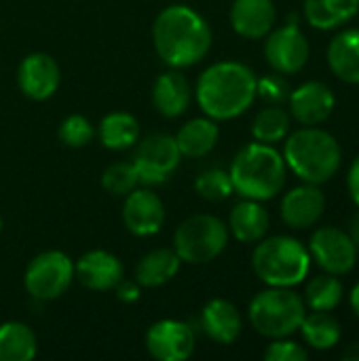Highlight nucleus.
Listing matches in <instances>:
<instances>
[{"label": "nucleus", "mask_w": 359, "mask_h": 361, "mask_svg": "<svg viewBox=\"0 0 359 361\" xmlns=\"http://www.w3.org/2000/svg\"><path fill=\"white\" fill-rule=\"evenodd\" d=\"M229 245V226L212 216L197 214L186 218L174 233V250L186 264H207Z\"/></svg>", "instance_id": "obj_7"}, {"label": "nucleus", "mask_w": 359, "mask_h": 361, "mask_svg": "<svg viewBox=\"0 0 359 361\" xmlns=\"http://www.w3.org/2000/svg\"><path fill=\"white\" fill-rule=\"evenodd\" d=\"M307 315L305 300L292 288H271L258 292L248 309L252 328L264 338H288L300 330Z\"/></svg>", "instance_id": "obj_6"}, {"label": "nucleus", "mask_w": 359, "mask_h": 361, "mask_svg": "<svg viewBox=\"0 0 359 361\" xmlns=\"http://www.w3.org/2000/svg\"><path fill=\"white\" fill-rule=\"evenodd\" d=\"M57 135L61 140L63 146L68 148H83L87 144H91V140L95 137V129L91 125V121L83 114H70L59 123Z\"/></svg>", "instance_id": "obj_33"}, {"label": "nucleus", "mask_w": 359, "mask_h": 361, "mask_svg": "<svg viewBox=\"0 0 359 361\" xmlns=\"http://www.w3.org/2000/svg\"><path fill=\"white\" fill-rule=\"evenodd\" d=\"M349 302H351L353 313L359 317V281L353 286V290H351V294H349Z\"/></svg>", "instance_id": "obj_40"}, {"label": "nucleus", "mask_w": 359, "mask_h": 361, "mask_svg": "<svg viewBox=\"0 0 359 361\" xmlns=\"http://www.w3.org/2000/svg\"><path fill=\"white\" fill-rule=\"evenodd\" d=\"M231 182L243 199L269 201L286 186L288 167L273 144L254 142L243 146L231 163Z\"/></svg>", "instance_id": "obj_3"}, {"label": "nucleus", "mask_w": 359, "mask_h": 361, "mask_svg": "<svg viewBox=\"0 0 359 361\" xmlns=\"http://www.w3.org/2000/svg\"><path fill=\"white\" fill-rule=\"evenodd\" d=\"M343 360L359 361V343H353L351 347H347V349H345V353H343Z\"/></svg>", "instance_id": "obj_39"}, {"label": "nucleus", "mask_w": 359, "mask_h": 361, "mask_svg": "<svg viewBox=\"0 0 359 361\" xmlns=\"http://www.w3.org/2000/svg\"><path fill=\"white\" fill-rule=\"evenodd\" d=\"M252 269L271 288H294L309 275L311 254L298 239L277 235L258 241L252 254Z\"/></svg>", "instance_id": "obj_5"}, {"label": "nucleus", "mask_w": 359, "mask_h": 361, "mask_svg": "<svg viewBox=\"0 0 359 361\" xmlns=\"http://www.w3.org/2000/svg\"><path fill=\"white\" fill-rule=\"evenodd\" d=\"M256 74L239 61L212 63L197 80V104L214 121L241 116L256 99Z\"/></svg>", "instance_id": "obj_2"}, {"label": "nucleus", "mask_w": 359, "mask_h": 361, "mask_svg": "<svg viewBox=\"0 0 359 361\" xmlns=\"http://www.w3.org/2000/svg\"><path fill=\"white\" fill-rule=\"evenodd\" d=\"M256 97L269 102L271 106H279V104H284L290 97V87H288V82L281 76L271 74V76L258 78V82H256Z\"/></svg>", "instance_id": "obj_34"}, {"label": "nucleus", "mask_w": 359, "mask_h": 361, "mask_svg": "<svg viewBox=\"0 0 359 361\" xmlns=\"http://www.w3.org/2000/svg\"><path fill=\"white\" fill-rule=\"evenodd\" d=\"M288 131H290V114L281 106L262 108L252 123V135L256 142L262 144H277L288 135Z\"/></svg>", "instance_id": "obj_29"}, {"label": "nucleus", "mask_w": 359, "mask_h": 361, "mask_svg": "<svg viewBox=\"0 0 359 361\" xmlns=\"http://www.w3.org/2000/svg\"><path fill=\"white\" fill-rule=\"evenodd\" d=\"M140 178L133 167V163H112L110 167L104 169L102 173V186L106 192L114 197H125L133 188H138Z\"/></svg>", "instance_id": "obj_32"}, {"label": "nucleus", "mask_w": 359, "mask_h": 361, "mask_svg": "<svg viewBox=\"0 0 359 361\" xmlns=\"http://www.w3.org/2000/svg\"><path fill=\"white\" fill-rule=\"evenodd\" d=\"M174 137H176V144H178V150L182 157L201 159L216 148L220 129L214 118L199 116V118H190L188 123H184Z\"/></svg>", "instance_id": "obj_22"}, {"label": "nucleus", "mask_w": 359, "mask_h": 361, "mask_svg": "<svg viewBox=\"0 0 359 361\" xmlns=\"http://www.w3.org/2000/svg\"><path fill=\"white\" fill-rule=\"evenodd\" d=\"M284 161L307 184H326L336 176L343 163V150L336 137L320 127H303L284 144Z\"/></svg>", "instance_id": "obj_4"}, {"label": "nucleus", "mask_w": 359, "mask_h": 361, "mask_svg": "<svg viewBox=\"0 0 359 361\" xmlns=\"http://www.w3.org/2000/svg\"><path fill=\"white\" fill-rule=\"evenodd\" d=\"M146 351L159 361H184L195 353V330L180 319H161L146 332Z\"/></svg>", "instance_id": "obj_12"}, {"label": "nucleus", "mask_w": 359, "mask_h": 361, "mask_svg": "<svg viewBox=\"0 0 359 361\" xmlns=\"http://www.w3.org/2000/svg\"><path fill=\"white\" fill-rule=\"evenodd\" d=\"M303 338L315 351H328L341 341V326L328 311H313L300 324Z\"/></svg>", "instance_id": "obj_28"}, {"label": "nucleus", "mask_w": 359, "mask_h": 361, "mask_svg": "<svg viewBox=\"0 0 359 361\" xmlns=\"http://www.w3.org/2000/svg\"><path fill=\"white\" fill-rule=\"evenodd\" d=\"M326 209V197L317 184H303L286 192L281 199V220L290 228H311Z\"/></svg>", "instance_id": "obj_17"}, {"label": "nucleus", "mask_w": 359, "mask_h": 361, "mask_svg": "<svg viewBox=\"0 0 359 361\" xmlns=\"http://www.w3.org/2000/svg\"><path fill=\"white\" fill-rule=\"evenodd\" d=\"M180 161H182V154L178 150L176 137L167 133H152V135H146L138 144V150L131 163L142 184L157 186L171 178Z\"/></svg>", "instance_id": "obj_9"}, {"label": "nucleus", "mask_w": 359, "mask_h": 361, "mask_svg": "<svg viewBox=\"0 0 359 361\" xmlns=\"http://www.w3.org/2000/svg\"><path fill=\"white\" fill-rule=\"evenodd\" d=\"M38 353L34 330L21 322L0 326V361H32Z\"/></svg>", "instance_id": "obj_27"}, {"label": "nucleus", "mask_w": 359, "mask_h": 361, "mask_svg": "<svg viewBox=\"0 0 359 361\" xmlns=\"http://www.w3.org/2000/svg\"><path fill=\"white\" fill-rule=\"evenodd\" d=\"M195 190L199 192L201 199L212 201V203L226 201L235 192L231 176L224 169H207L199 173V178L195 180Z\"/></svg>", "instance_id": "obj_31"}, {"label": "nucleus", "mask_w": 359, "mask_h": 361, "mask_svg": "<svg viewBox=\"0 0 359 361\" xmlns=\"http://www.w3.org/2000/svg\"><path fill=\"white\" fill-rule=\"evenodd\" d=\"M212 27L201 13L186 4L165 6L152 23V44L169 68H190L212 49Z\"/></svg>", "instance_id": "obj_1"}, {"label": "nucleus", "mask_w": 359, "mask_h": 361, "mask_svg": "<svg viewBox=\"0 0 359 361\" xmlns=\"http://www.w3.org/2000/svg\"><path fill=\"white\" fill-rule=\"evenodd\" d=\"M182 260L174 247H157L142 256L135 267V281L142 288H161L180 273Z\"/></svg>", "instance_id": "obj_23"}, {"label": "nucleus", "mask_w": 359, "mask_h": 361, "mask_svg": "<svg viewBox=\"0 0 359 361\" xmlns=\"http://www.w3.org/2000/svg\"><path fill=\"white\" fill-rule=\"evenodd\" d=\"M309 254L317 262L320 269H324L330 275H347L353 271L358 262V247L351 241L349 233L336 228V226H322L311 235L309 241Z\"/></svg>", "instance_id": "obj_10"}, {"label": "nucleus", "mask_w": 359, "mask_h": 361, "mask_svg": "<svg viewBox=\"0 0 359 361\" xmlns=\"http://www.w3.org/2000/svg\"><path fill=\"white\" fill-rule=\"evenodd\" d=\"M165 205L150 188H133L125 195L123 224L135 237H152L163 228Z\"/></svg>", "instance_id": "obj_13"}, {"label": "nucleus", "mask_w": 359, "mask_h": 361, "mask_svg": "<svg viewBox=\"0 0 359 361\" xmlns=\"http://www.w3.org/2000/svg\"><path fill=\"white\" fill-rule=\"evenodd\" d=\"M311 47L296 23H286L267 34L264 57L277 74H296L309 61Z\"/></svg>", "instance_id": "obj_11"}, {"label": "nucleus", "mask_w": 359, "mask_h": 361, "mask_svg": "<svg viewBox=\"0 0 359 361\" xmlns=\"http://www.w3.org/2000/svg\"><path fill=\"white\" fill-rule=\"evenodd\" d=\"M343 300V283L336 275H317L307 283L305 302L311 311H332Z\"/></svg>", "instance_id": "obj_30"}, {"label": "nucleus", "mask_w": 359, "mask_h": 361, "mask_svg": "<svg viewBox=\"0 0 359 361\" xmlns=\"http://www.w3.org/2000/svg\"><path fill=\"white\" fill-rule=\"evenodd\" d=\"M190 82L178 68H169L152 85V104L165 118H178L184 114L190 106Z\"/></svg>", "instance_id": "obj_18"}, {"label": "nucleus", "mask_w": 359, "mask_h": 361, "mask_svg": "<svg viewBox=\"0 0 359 361\" xmlns=\"http://www.w3.org/2000/svg\"><path fill=\"white\" fill-rule=\"evenodd\" d=\"M349 237H351V241L355 243V247H358L359 252V212L351 218V224H349Z\"/></svg>", "instance_id": "obj_38"}, {"label": "nucleus", "mask_w": 359, "mask_h": 361, "mask_svg": "<svg viewBox=\"0 0 359 361\" xmlns=\"http://www.w3.org/2000/svg\"><path fill=\"white\" fill-rule=\"evenodd\" d=\"M347 188H349V195H351L353 203L359 207V154L353 159V163H351V167H349Z\"/></svg>", "instance_id": "obj_37"}, {"label": "nucleus", "mask_w": 359, "mask_h": 361, "mask_svg": "<svg viewBox=\"0 0 359 361\" xmlns=\"http://www.w3.org/2000/svg\"><path fill=\"white\" fill-rule=\"evenodd\" d=\"M61 82L57 61L47 53H30L17 68V85L21 93L34 102H44L55 95Z\"/></svg>", "instance_id": "obj_14"}, {"label": "nucleus", "mask_w": 359, "mask_h": 361, "mask_svg": "<svg viewBox=\"0 0 359 361\" xmlns=\"http://www.w3.org/2000/svg\"><path fill=\"white\" fill-rule=\"evenodd\" d=\"M269 233V214L260 201L243 199L229 216V235L241 243H258Z\"/></svg>", "instance_id": "obj_21"}, {"label": "nucleus", "mask_w": 359, "mask_h": 361, "mask_svg": "<svg viewBox=\"0 0 359 361\" xmlns=\"http://www.w3.org/2000/svg\"><path fill=\"white\" fill-rule=\"evenodd\" d=\"M241 328V313L226 298H214L201 311V330L218 345H233L239 338Z\"/></svg>", "instance_id": "obj_20"}, {"label": "nucleus", "mask_w": 359, "mask_h": 361, "mask_svg": "<svg viewBox=\"0 0 359 361\" xmlns=\"http://www.w3.org/2000/svg\"><path fill=\"white\" fill-rule=\"evenodd\" d=\"M99 142L108 150H127L140 140V123L129 112H110L97 127Z\"/></svg>", "instance_id": "obj_26"}, {"label": "nucleus", "mask_w": 359, "mask_h": 361, "mask_svg": "<svg viewBox=\"0 0 359 361\" xmlns=\"http://www.w3.org/2000/svg\"><path fill=\"white\" fill-rule=\"evenodd\" d=\"M275 17L273 0H235L231 6L233 30L250 40L264 38L275 25Z\"/></svg>", "instance_id": "obj_19"}, {"label": "nucleus", "mask_w": 359, "mask_h": 361, "mask_svg": "<svg viewBox=\"0 0 359 361\" xmlns=\"http://www.w3.org/2000/svg\"><path fill=\"white\" fill-rule=\"evenodd\" d=\"M267 361H307L309 353L305 347H300L294 341L288 338H273V343L264 351Z\"/></svg>", "instance_id": "obj_35"}, {"label": "nucleus", "mask_w": 359, "mask_h": 361, "mask_svg": "<svg viewBox=\"0 0 359 361\" xmlns=\"http://www.w3.org/2000/svg\"><path fill=\"white\" fill-rule=\"evenodd\" d=\"M72 281L74 262L59 250H47L34 256L23 275V288L36 300H55L63 296Z\"/></svg>", "instance_id": "obj_8"}, {"label": "nucleus", "mask_w": 359, "mask_h": 361, "mask_svg": "<svg viewBox=\"0 0 359 361\" xmlns=\"http://www.w3.org/2000/svg\"><path fill=\"white\" fill-rule=\"evenodd\" d=\"M288 102H290L292 116L305 127L322 125L324 121L332 116L334 106H336V97L332 89L320 80H309L300 85L298 89L290 91Z\"/></svg>", "instance_id": "obj_15"}, {"label": "nucleus", "mask_w": 359, "mask_h": 361, "mask_svg": "<svg viewBox=\"0 0 359 361\" xmlns=\"http://www.w3.org/2000/svg\"><path fill=\"white\" fill-rule=\"evenodd\" d=\"M74 277L91 292H110L123 279V264L112 252L91 250L74 262Z\"/></svg>", "instance_id": "obj_16"}, {"label": "nucleus", "mask_w": 359, "mask_h": 361, "mask_svg": "<svg viewBox=\"0 0 359 361\" xmlns=\"http://www.w3.org/2000/svg\"><path fill=\"white\" fill-rule=\"evenodd\" d=\"M114 292H116V298L121 302H135L142 296V286L135 279H121L116 283Z\"/></svg>", "instance_id": "obj_36"}, {"label": "nucleus", "mask_w": 359, "mask_h": 361, "mask_svg": "<svg viewBox=\"0 0 359 361\" xmlns=\"http://www.w3.org/2000/svg\"><path fill=\"white\" fill-rule=\"evenodd\" d=\"M0 231H2V218H0Z\"/></svg>", "instance_id": "obj_41"}, {"label": "nucleus", "mask_w": 359, "mask_h": 361, "mask_svg": "<svg viewBox=\"0 0 359 361\" xmlns=\"http://www.w3.org/2000/svg\"><path fill=\"white\" fill-rule=\"evenodd\" d=\"M328 63L336 78L359 85V30H345L336 34L328 47Z\"/></svg>", "instance_id": "obj_24"}, {"label": "nucleus", "mask_w": 359, "mask_h": 361, "mask_svg": "<svg viewBox=\"0 0 359 361\" xmlns=\"http://www.w3.org/2000/svg\"><path fill=\"white\" fill-rule=\"evenodd\" d=\"M359 11V0H305V19L315 30H334Z\"/></svg>", "instance_id": "obj_25"}]
</instances>
